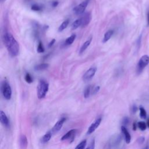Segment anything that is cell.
I'll return each mask as SVG.
<instances>
[{
    "mask_svg": "<svg viewBox=\"0 0 149 149\" xmlns=\"http://www.w3.org/2000/svg\"><path fill=\"white\" fill-rule=\"evenodd\" d=\"M2 39L9 55L12 56H17L19 52V45L13 35L6 32L4 34Z\"/></svg>",
    "mask_w": 149,
    "mask_h": 149,
    "instance_id": "6da1fadb",
    "label": "cell"
},
{
    "mask_svg": "<svg viewBox=\"0 0 149 149\" xmlns=\"http://www.w3.org/2000/svg\"><path fill=\"white\" fill-rule=\"evenodd\" d=\"M48 83L44 80H40L37 87V94L38 98L39 99L44 98L48 91Z\"/></svg>",
    "mask_w": 149,
    "mask_h": 149,
    "instance_id": "7a4b0ae2",
    "label": "cell"
},
{
    "mask_svg": "<svg viewBox=\"0 0 149 149\" xmlns=\"http://www.w3.org/2000/svg\"><path fill=\"white\" fill-rule=\"evenodd\" d=\"M1 92L3 98L6 100H10L12 97V89L10 84L6 80H3L1 84Z\"/></svg>",
    "mask_w": 149,
    "mask_h": 149,
    "instance_id": "3957f363",
    "label": "cell"
},
{
    "mask_svg": "<svg viewBox=\"0 0 149 149\" xmlns=\"http://www.w3.org/2000/svg\"><path fill=\"white\" fill-rule=\"evenodd\" d=\"M149 63V56L147 55L142 56L139 59L137 66V73H140L145 68L146 66Z\"/></svg>",
    "mask_w": 149,
    "mask_h": 149,
    "instance_id": "277c9868",
    "label": "cell"
},
{
    "mask_svg": "<svg viewBox=\"0 0 149 149\" xmlns=\"http://www.w3.org/2000/svg\"><path fill=\"white\" fill-rule=\"evenodd\" d=\"M89 1H90V0H84V1H83L81 3H80L78 5L76 6L73 9V11L75 13V14L81 15V14L83 13L86 9V7L87 6V5L88 4Z\"/></svg>",
    "mask_w": 149,
    "mask_h": 149,
    "instance_id": "5b68a950",
    "label": "cell"
},
{
    "mask_svg": "<svg viewBox=\"0 0 149 149\" xmlns=\"http://www.w3.org/2000/svg\"><path fill=\"white\" fill-rule=\"evenodd\" d=\"M97 71V68L95 67H92L88 69L83 74V79L84 81H88L91 80Z\"/></svg>",
    "mask_w": 149,
    "mask_h": 149,
    "instance_id": "8992f818",
    "label": "cell"
},
{
    "mask_svg": "<svg viewBox=\"0 0 149 149\" xmlns=\"http://www.w3.org/2000/svg\"><path fill=\"white\" fill-rule=\"evenodd\" d=\"M101 118H98V119H97L90 126L88 127L87 134H90L91 133H93L95 130L99 126V125H100L101 122Z\"/></svg>",
    "mask_w": 149,
    "mask_h": 149,
    "instance_id": "52a82bcc",
    "label": "cell"
},
{
    "mask_svg": "<svg viewBox=\"0 0 149 149\" xmlns=\"http://www.w3.org/2000/svg\"><path fill=\"white\" fill-rule=\"evenodd\" d=\"M81 27H84L87 26L90 22L91 20V15L90 12H87L84 14V15L81 17Z\"/></svg>",
    "mask_w": 149,
    "mask_h": 149,
    "instance_id": "ba28073f",
    "label": "cell"
},
{
    "mask_svg": "<svg viewBox=\"0 0 149 149\" xmlns=\"http://www.w3.org/2000/svg\"><path fill=\"white\" fill-rule=\"evenodd\" d=\"M66 119L65 118H62L60 120H59L55 124L52 130L54 132H58L59 130H60L61 129V128L62 127V126H63L64 122L66 121Z\"/></svg>",
    "mask_w": 149,
    "mask_h": 149,
    "instance_id": "9c48e42d",
    "label": "cell"
},
{
    "mask_svg": "<svg viewBox=\"0 0 149 149\" xmlns=\"http://www.w3.org/2000/svg\"><path fill=\"white\" fill-rule=\"evenodd\" d=\"M76 131H77L76 129H71L62 137L61 140H66L69 139H72L73 140L75 136Z\"/></svg>",
    "mask_w": 149,
    "mask_h": 149,
    "instance_id": "30bf717a",
    "label": "cell"
},
{
    "mask_svg": "<svg viewBox=\"0 0 149 149\" xmlns=\"http://www.w3.org/2000/svg\"><path fill=\"white\" fill-rule=\"evenodd\" d=\"M0 120L1 123L5 127H8L9 125V119L5 113V112L2 111L0 112Z\"/></svg>",
    "mask_w": 149,
    "mask_h": 149,
    "instance_id": "8fae6325",
    "label": "cell"
},
{
    "mask_svg": "<svg viewBox=\"0 0 149 149\" xmlns=\"http://www.w3.org/2000/svg\"><path fill=\"white\" fill-rule=\"evenodd\" d=\"M121 130H122V132L123 134L124 135L126 143L127 144L130 143V142L131 141V136H130L129 132H128V130H127L126 127L122 125L121 126Z\"/></svg>",
    "mask_w": 149,
    "mask_h": 149,
    "instance_id": "7c38bea8",
    "label": "cell"
},
{
    "mask_svg": "<svg viewBox=\"0 0 149 149\" xmlns=\"http://www.w3.org/2000/svg\"><path fill=\"white\" fill-rule=\"evenodd\" d=\"M19 143H20V146L22 148H26L27 147L28 144V141L26 136L24 134H22L20 137V140H19Z\"/></svg>",
    "mask_w": 149,
    "mask_h": 149,
    "instance_id": "4fadbf2b",
    "label": "cell"
},
{
    "mask_svg": "<svg viewBox=\"0 0 149 149\" xmlns=\"http://www.w3.org/2000/svg\"><path fill=\"white\" fill-rule=\"evenodd\" d=\"M92 41V37H90V38H88V40H87L81 45V47L80 48L79 50V54H81L83 52H84V51H85V50L88 48V47L90 45L91 42Z\"/></svg>",
    "mask_w": 149,
    "mask_h": 149,
    "instance_id": "5bb4252c",
    "label": "cell"
},
{
    "mask_svg": "<svg viewBox=\"0 0 149 149\" xmlns=\"http://www.w3.org/2000/svg\"><path fill=\"white\" fill-rule=\"evenodd\" d=\"M113 33V30H108L104 34V38L102 39V42L105 43L106 42H107L112 37V34Z\"/></svg>",
    "mask_w": 149,
    "mask_h": 149,
    "instance_id": "9a60e30c",
    "label": "cell"
},
{
    "mask_svg": "<svg viewBox=\"0 0 149 149\" xmlns=\"http://www.w3.org/2000/svg\"><path fill=\"white\" fill-rule=\"evenodd\" d=\"M49 67V64L47 63H42L41 64L37 65L34 66V69L37 71L40 70H43L45 69H47Z\"/></svg>",
    "mask_w": 149,
    "mask_h": 149,
    "instance_id": "2e32d148",
    "label": "cell"
},
{
    "mask_svg": "<svg viewBox=\"0 0 149 149\" xmlns=\"http://www.w3.org/2000/svg\"><path fill=\"white\" fill-rule=\"evenodd\" d=\"M51 138V133L50 132H48L46 134H45L42 136V137L41 139V143L42 144L46 143L49 141Z\"/></svg>",
    "mask_w": 149,
    "mask_h": 149,
    "instance_id": "e0dca14e",
    "label": "cell"
},
{
    "mask_svg": "<svg viewBox=\"0 0 149 149\" xmlns=\"http://www.w3.org/2000/svg\"><path fill=\"white\" fill-rule=\"evenodd\" d=\"M121 139H122V137H120V136L118 135V136H115L114 137H113L111 140V142L110 143V144L111 145H118L120 141H121Z\"/></svg>",
    "mask_w": 149,
    "mask_h": 149,
    "instance_id": "ac0fdd59",
    "label": "cell"
},
{
    "mask_svg": "<svg viewBox=\"0 0 149 149\" xmlns=\"http://www.w3.org/2000/svg\"><path fill=\"white\" fill-rule=\"evenodd\" d=\"M81 18H80V19L76 20L74 22H73V23L72 24V26H71L72 30H76L79 27L81 26Z\"/></svg>",
    "mask_w": 149,
    "mask_h": 149,
    "instance_id": "d6986e66",
    "label": "cell"
},
{
    "mask_svg": "<svg viewBox=\"0 0 149 149\" xmlns=\"http://www.w3.org/2000/svg\"><path fill=\"white\" fill-rule=\"evenodd\" d=\"M69 23V19H66L65 21H63L62 24L59 26V27H58V31L59 32H61L63 30H65L68 26Z\"/></svg>",
    "mask_w": 149,
    "mask_h": 149,
    "instance_id": "ffe728a7",
    "label": "cell"
},
{
    "mask_svg": "<svg viewBox=\"0 0 149 149\" xmlns=\"http://www.w3.org/2000/svg\"><path fill=\"white\" fill-rule=\"evenodd\" d=\"M76 38V34H73L72 35H71L70 37H69L68 38H66V40L65 41V43L66 45H71L74 41Z\"/></svg>",
    "mask_w": 149,
    "mask_h": 149,
    "instance_id": "44dd1931",
    "label": "cell"
},
{
    "mask_svg": "<svg viewBox=\"0 0 149 149\" xmlns=\"http://www.w3.org/2000/svg\"><path fill=\"white\" fill-rule=\"evenodd\" d=\"M139 110H140V116L141 118L143 119H146L147 118V113L146 111L145 110V109L140 106L139 108Z\"/></svg>",
    "mask_w": 149,
    "mask_h": 149,
    "instance_id": "7402d4cb",
    "label": "cell"
},
{
    "mask_svg": "<svg viewBox=\"0 0 149 149\" xmlns=\"http://www.w3.org/2000/svg\"><path fill=\"white\" fill-rule=\"evenodd\" d=\"M91 93V86H87L84 90V97L85 98H87L89 97Z\"/></svg>",
    "mask_w": 149,
    "mask_h": 149,
    "instance_id": "603a6c76",
    "label": "cell"
},
{
    "mask_svg": "<svg viewBox=\"0 0 149 149\" xmlns=\"http://www.w3.org/2000/svg\"><path fill=\"white\" fill-rule=\"evenodd\" d=\"M147 126V124L144 122H143V121H140L137 123V126L142 131H144L146 129Z\"/></svg>",
    "mask_w": 149,
    "mask_h": 149,
    "instance_id": "cb8c5ba5",
    "label": "cell"
},
{
    "mask_svg": "<svg viewBox=\"0 0 149 149\" xmlns=\"http://www.w3.org/2000/svg\"><path fill=\"white\" fill-rule=\"evenodd\" d=\"M86 145H87V140H84L81 141L76 147V149H83V148H86Z\"/></svg>",
    "mask_w": 149,
    "mask_h": 149,
    "instance_id": "d4e9b609",
    "label": "cell"
},
{
    "mask_svg": "<svg viewBox=\"0 0 149 149\" xmlns=\"http://www.w3.org/2000/svg\"><path fill=\"white\" fill-rule=\"evenodd\" d=\"M37 51L38 53H42L45 51V49L44 47L43 46V44L42 43L41 41H39L38 45H37Z\"/></svg>",
    "mask_w": 149,
    "mask_h": 149,
    "instance_id": "484cf974",
    "label": "cell"
},
{
    "mask_svg": "<svg viewBox=\"0 0 149 149\" xmlns=\"http://www.w3.org/2000/svg\"><path fill=\"white\" fill-rule=\"evenodd\" d=\"M31 9L34 11H40L42 10V7L38 4H33L31 7Z\"/></svg>",
    "mask_w": 149,
    "mask_h": 149,
    "instance_id": "4316f807",
    "label": "cell"
},
{
    "mask_svg": "<svg viewBox=\"0 0 149 149\" xmlns=\"http://www.w3.org/2000/svg\"><path fill=\"white\" fill-rule=\"evenodd\" d=\"M24 79L28 83H31L33 82V78L29 73H26L24 77Z\"/></svg>",
    "mask_w": 149,
    "mask_h": 149,
    "instance_id": "83f0119b",
    "label": "cell"
},
{
    "mask_svg": "<svg viewBox=\"0 0 149 149\" xmlns=\"http://www.w3.org/2000/svg\"><path fill=\"white\" fill-rule=\"evenodd\" d=\"M122 125L124 126H126L129 123V118L127 116H125L122 119Z\"/></svg>",
    "mask_w": 149,
    "mask_h": 149,
    "instance_id": "f1b7e54d",
    "label": "cell"
},
{
    "mask_svg": "<svg viewBox=\"0 0 149 149\" xmlns=\"http://www.w3.org/2000/svg\"><path fill=\"white\" fill-rule=\"evenodd\" d=\"M95 148V140L93 139L92 141L90 142L89 146L87 147L88 149H93Z\"/></svg>",
    "mask_w": 149,
    "mask_h": 149,
    "instance_id": "f546056e",
    "label": "cell"
},
{
    "mask_svg": "<svg viewBox=\"0 0 149 149\" xmlns=\"http://www.w3.org/2000/svg\"><path fill=\"white\" fill-rule=\"evenodd\" d=\"M144 140H145V138H144V137H143V136H141V137H140L138 139H137V142H138V143L139 144H142V143H143V142L144 141Z\"/></svg>",
    "mask_w": 149,
    "mask_h": 149,
    "instance_id": "4dcf8cb0",
    "label": "cell"
},
{
    "mask_svg": "<svg viewBox=\"0 0 149 149\" xmlns=\"http://www.w3.org/2000/svg\"><path fill=\"white\" fill-rule=\"evenodd\" d=\"M100 89V87L99 86H96V87H94V89H93V94H95L96 93H97L99 91Z\"/></svg>",
    "mask_w": 149,
    "mask_h": 149,
    "instance_id": "1f68e13d",
    "label": "cell"
},
{
    "mask_svg": "<svg viewBox=\"0 0 149 149\" xmlns=\"http://www.w3.org/2000/svg\"><path fill=\"white\" fill-rule=\"evenodd\" d=\"M137 109H138L136 105L134 104V105L132 106V113H135L137 111Z\"/></svg>",
    "mask_w": 149,
    "mask_h": 149,
    "instance_id": "d6a6232c",
    "label": "cell"
},
{
    "mask_svg": "<svg viewBox=\"0 0 149 149\" xmlns=\"http://www.w3.org/2000/svg\"><path fill=\"white\" fill-rule=\"evenodd\" d=\"M141 41V35H140V36L139 37V38H138V39H137V47L138 48H139L140 46Z\"/></svg>",
    "mask_w": 149,
    "mask_h": 149,
    "instance_id": "836d02e7",
    "label": "cell"
},
{
    "mask_svg": "<svg viewBox=\"0 0 149 149\" xmlns=\"http://www.w3.org/2000/svg\"><path fill=\"white\" fill-rule=\"evenodd\" d=\"M55 39H52L49 42V44H48V47L49 48V47H52V45H53V44L55 43Z\"/></svg>",
    "mask_w": 149,
    "mask_h": 149,
    "instance_id": "e575fe53",
    "label": "cell"
},
{
    "mask_svg": "<svg viewBox=\"0 0 149 149\" xmlns=\"http://www.w3.org/2000/svg\"><path fill=\"white\" fill-rule=\"evenodd\" d=\"M147 26H149V10L147 14Z\"/></svg>",
    "mask_w": 149,
    "mask_h": 149,
    "instance_id": "d590c367",
    "label": "cell"
},
{
    "mask_svg": "<svg viewBox=\"0 0 149 149\" xmlns=\"http://www.w3.org/2000/svg\"><path fill=\"white\" fill-rule=\"evenodd\" d=\"M58 1H53L52 2V6L53 7H56V6H58Z\"/></svg>",
    "mask_w": 149,
    "mask_h": 149,
    "instance_id": "8d00e7d4",
    "label": "cell"
},
{
    "mask_svg": "<svg viewBox=\"0 0 149 149\" xmlns=\"http://www.w3.org/2000/svg\"><path fill=\"white\" fill-rule=\"evenodd\" d=\"M137 126V123L136 124V122H134L133 124V130H136Z\"/></svg>",
    "mask_w": 149,
    "mask_h": 149,
    "instance_id": "74e56055",
    "label": "cell"
},
{
    "mask_svg": "<svg viewBox=\"0 0 149 149\" xmlns=\"http://www.w3.org/2000/svg\"><path fill=\"white\" fill-rule=\"evenodd\" d=\"M147 125L148 126V127H149V118H148L147 121Z\"/></svg>",
    "mask_w": 149,
    "mask_h": 149,
    "instance_id": "f35d334b",
    "label": "cell"
},
{
    "mask_svg": "<svg viewBox=\"0 0 149 149\" xmlns=\"http://www.w3.org/2000/svg\"><path fill=\"white\" fill-rule=\"evenodd\" d=\"M6 0H1V1L2 2H4V1H5Z\"/></svg>",
    "mask_w": 149,
    "mask_h": 149,
    "instance_id": "ab89813d",
    "label": "cell"
}]
</instances>
